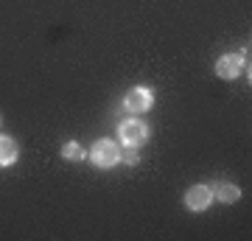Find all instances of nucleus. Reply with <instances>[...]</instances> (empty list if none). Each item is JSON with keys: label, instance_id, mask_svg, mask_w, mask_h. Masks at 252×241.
<instances>
[{"label": "nucleus", "instance_id": "nucleus-2", "mask_svg": "<svg viewBox=\"0 0 252 241\" xmlns=\"http://www.w3.org/2000/svg\"><path fill=\"white\" fill-rule=\"evenodd\" d=\"M118 138H121L124 146H135L137 149V146H143L149 140V124L140 121V118H126L118 126Z\"/></svg>", "mask_w": 252, "mask_h": 241}, {"label": "nucleus", "instance_id": "nucleus-4", "mask_svg": "<svg viewBox=\"0 0 252 241\" xmlns=\"http://www.w3.org/2000/svg\"><path fill=\"white\" fill-rule=\"evenodd\" d=\"M210 202H213V185H202V182H199V185H190L188 191H185V207L193 210V213L207 210Z\"/></svg>", "mask_w": 252, "mask_h": 241}, {"label": "nucleus", "instance_id": "nucleus-9", "mask_svg": "<svg viewBox=\"0 0 252 241\" xmlns=\"http://www.w3.org/2000/svg\"><path fill=\"white\" fill-rule=\"evenodd\" d=\"M121 163H126V166H137L140 163V154H137L135 146H126V152H121Z\"/></svg>", "mask_w": 252, "mask_h": 241}, {"label": "nucleus", "instance_id": "nucleus-5", "mask_svg": "<svg viewBox=\"0 0 252 241\" xmlns=\"http://www.w3.org/2000/svg\"><path fill=\"white\" fill-rule=\"evenodd\" d=\"M244 73V56L241 54H224L216 59V76L219 79H235Z\"/></svg>", "mask_w": 252, "mask_h": 241}, {"label": "nucleus", "instance_id": "nucleus-3", "mask_svg": "<svg viewBox=\"0 0 252 241\" xmlns=\"http://www.w3.org/2000/svg\"><path fill=\"white\" fill-rule=\"evenodd\" d=\"M152 107H154V90L152 87L137 84V87L126 90V96H124V109L126 112H149Z\"/></svg>", "mask_w": 252, "mask_h": 241}, {"label": "nucleus", "instance_id": "nucleus-8", "mask_svg": "<svg viewBox=\"0 0 252 241\" xmlns=\"http://www.w3.org/2000/svg\"><path fill=\"white\" fill-rule=\"evenodd\" d=\"M62 157H64V160H70V163H79V160H84V157H87V152H84V146H81V143L67 140L62 146Z\"/></svg>", "mask_w": 252, "mask_h": 241}, {"label": "nucleus", "instance_id": "nucleus-7", "mask_svg": "<svg viewBox=\"0 0 252 241\" xmlns=\"http://www.w3.org/2000/svg\"><path fill=\"white\" fill-rule=\"evenodd\" d=\"M20 157V149L17 143L11 140V138H6V135H0V166L6 169V166H14Z\"/></svg>", "mask_w": 252, "mask_h": 241}, {"label": "nucleus", "instance_id": "nucleus-6", "mask_svg": "<svg viewBox=\"0 0 252 241\" xmlns=\"http://www.w3.org/2000/svg\"><path fill=\"white\" fill-rule=\"evenodd\" d=\"M213 199L224 202V205H233V202H238V199H241V188L235 185V182H227V179H221V182L213 188Z\"/></svg>", "mask_w": 252, "mask_h": 241}, {"label": "nucleus", "instance_id": "nucleus-1", "mask_svg": "<svg viewBox=\"0 0 252 241\" xmlns=\"http://www.w3.org/2000/svg\"><path fill=\"white\" fill-rule=\"evenodd\" d=\"M90 163L95 169H112L121 163V146H118L112 138H101V140L93 143L90 149Z\"/></svg>", "mask_w": 252, "mask_h": 241}]
</instances>
